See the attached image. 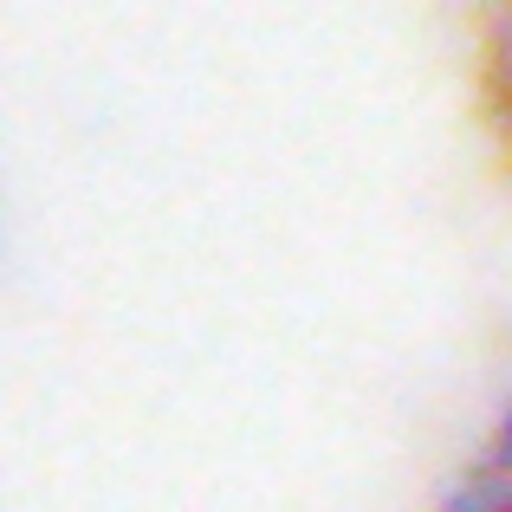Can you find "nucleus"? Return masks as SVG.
I'll return each instance as SVG.
<instances>
[{
	"label": "nucleus",
	"mask_w": 512,
	"mask_h": 512,
	"mask_svg": "<svg viewBox=\"0 0 512 512\" xmlns=\"http://www.w3.org/2000/svg\"><path fill=\"white\" fill-rule=\"evenodd\" d=\"M441 512H512V396L493 415V428L480 435V448L467 454V467Z\"/></svg>",
	"instance_id": "obj_1"
}]
</instances>
